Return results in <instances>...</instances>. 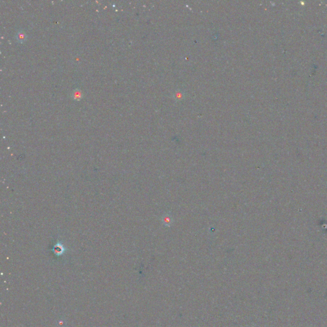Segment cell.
<instances>
[{"label":"cell","mask_w":327,"mask_h":327,"mask_svg":"<svg viewBox=\"0 0 327 327\" xmlns=\"http://www.w3.org/2000/svg\"><path fill=\"white\" fill-rule=\"evenodd\" d=\"M15 38L19 42H24L27 39V35L25 32L20 30V31H18L17 33L15 34Z\"/></svg>","instance_id":"6da1fadb"},{"label":"cell","mask_w":327,"mask_h":327,"mask_svg":"<svg viewBox=\"0 0 327 327\" xmlns=\"http://www.w3.org/2000/svg\"><path fill=\"white\" fill-rule=\"evenodd\" d=\"M72 97L76 100H80L82 98V93L81 90L76 88L72 93Z\"/></svg>","instance_id":"7a4b0ae2"}]
</instances>
